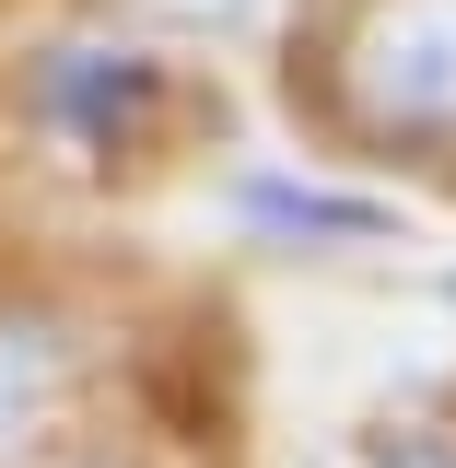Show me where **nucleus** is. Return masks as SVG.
Returning a JSON list of instances; mask_svg holds the SVG:
<instances>
[{
    "mask_svg": "<svg viewBox=\"0 0 456 468\" xmlns=\"http://www.w3.org/2000/svg\"><path fill=\"white\" fill-rule=\"evenodd\" d=\"M445 292H456V270H445Z\"/></svg>",
    "mask_w": 456,
    "mask_h": 468,
    "instance_id": "nucleus-5",
    "label": "nucleus"
},
{
    "mask_svg": "<svg viewBox=\"0 0 456 468\" xmlns=\"http://www.w3.org/2000/svg\"><path fill=\"white\" fill-rule=\"evenodd\" d=\"M387 468H456V457H433V445H398V457H387Z\"/></svg>",
    "mask_w": 456,
    "mask_h": 468,
    "instance_id": "nucleus-4",
    "label": "nucleus"
},
{
    "mask_svg": "<svg viewBox=\"0 0 456 468\" xmlns=\"http://www.w3.org/2000/svg\"><path fill=\"white\" fill-rule=\"evenodd\" d=\"M351 94L375 129L445 141L456 129V0H387L351 48Z\"/></svg>",
    "mask_w": 456,
    "mask_h": 468,
    "instance_id": "nucleus-1",
    "label": "nucleus"
},
{
    "mask_svg": "<svg viewBox=\"0 0 456 468\" xmlns=\"http://www.w3.org/2000/svg\"><path fill=\"white\" fill-rule=\"evenodd\" d=\"M246 223L292 234V246H387L398 211L363 199V187H316V176H246Z\"/></svg>",
    "mask_w": 456,
    "mask_h": 468,
    "instance_id": "nucleus-2",
    "label": "nucleus"
},
{
    "mask_svg": "<svg viewBox=\"0 0 456 468\" xmlns=\"http://www.w3.org/2000/svg\"><path fill=\"white\" fill-rule=\"evenodd\" d=\"M175 24H211V36H234V24H258V0H164Z\"/></svg>",
    "mask_w": 456,
    "mask_h": 468,
    "instance_id": "nucleus-3",
    "label": "nucleus"
}]
</instances>
